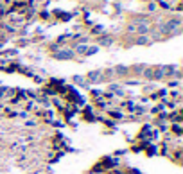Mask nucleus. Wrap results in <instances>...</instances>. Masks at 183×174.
Masks as SVG:
<instances>
[{
  "label": "nucleus",
  "mask_w": 183,
  "mask_h": 174,
  "mask_svg": "<svg viewBox=\"0 0 183 174\" xmlns=\"http://www.w3.org/2000/svg\"><path fill=\"white\" fill-rule=\"evenodd\" d=\"M180 23H181V20H169V22L162 27V32H171V31H174L176 27H180Z\"/></svg>",
  "instance_id": "1"
},
{
  "label": "nucleus",
  "mask_w": 183,
  "mask_h": 174,
  "mask_svg": "<svg viewBox=\"0 0 183 174\" xmlns=\"http://www.w3.org/2000/svg\"><path fill=\"white\" fill-rule=\"evenodd\" d=\"M54 58H56V59H72V58H74V50H61V52H56Z\"/></svg>",
  "instance_id": "2"
},
{
  "label": "nucleus",
  "mask_w": 183,
  "mask_h": 174,
  "mask_svg": "<svg viewBox=\"0 0 183 174\" xmlns=\"http://www.w3.org/2000/svg\"><path fill=\"white\" fill-rule=\"evenodd\" d=\"M115 70H117V74H119V76H126V74H127V66H124V65H119Z\"/></svg>",
  "instance_id": "3"
},
{
  "label": "nucleus",
  "mask_w": 183,
  "mask_h": 174,
  "mask_svg": "<svg viewBox=\"0 0 183 174\" xmlns=\"http://www.w3.org/2000/svg\"><path fill=\"white\" fill-rule=\"evenodd\" d=\"M164 68H158L156 72H153V79H162V77H164Z\"/></svg>",
  "instance_id": "4"
},
{
  "label": "nucleus",
  "mask_w": 183,
  "mask_h": 174,
  "mask_svg": "<svg viewBox=\"0 0 183 174\" xmlns=\"http://www.w3.org/2000/svg\"><path fill=\"white\" fill-rule=\"evenodd\" d=\"M111 41H113V39H111L110 36H104V38H101V39H99V43H101V45H111Z\"/></svg>",
  "instance_id": "5"
},
{
  "label": "nucleus",
  "mask_w": 183,
  "mask_h": 174,
  "mask_svg": "<svg viewBox=\"0 0 183 174\" xmlns=\"http://www.w3.org/2000/svg\"><path fill=\"white\" fill-rule=\"evenodd\" d=\"M137 43H138V45H147V43H149V38H147V36H140Z\"/></svg>",
  "instance_id": "6"
},
{
  "label": "nucleus",
  "mask_w": 183,
  "mask_h": 174,
  "mask_svg": "<svg viewBox=\"0 0 183 174\" xmlns=\"http://www.w3.org/2000/svg\"><path fill=\"white\" fill-rule=\"evenodd\" d=\"M76 52H79V54H84V52H86V45H77V47H76Z\"/></svg>",
  "instance_id": "7"
},
{
  "label": "nucleus",
  "mask_w": 183,
  "mask_h": 174,
  "mask_svg": "<svg viewBox=\"0 0 183 174\" xmlns=\"http://www.w3.org/2000/svg\"><path fill=\"white\" fill-rule=\"evenodd\" d=\"M92 79V81H95V79H99L101 77V72H90V76H88Z\"/></svg>",
  "instance_id": "8"
},
{
  "label": "nucleus",
  "mask_w": 183,
  "mask_h": 174,
  "mask_svg": "<svg viewBox=\"0 0 183 174\" xmlns=\"http://www.w3.org/2000/svg\"><path fill=\"white\" fill-rule=\"evenodd\" d=\"M95 52H97V47H92V49H86L84 54L86 56H92V54H95Z\"/></svg>",
  "instance_id": "9"
},
{
  "label": "nucleus",
  "mask_w": 183,
  "mask_h": 174,
  "mask_svg": "<svg viewBox=\"0 0 183 174\" xmlns=\"http://www.w3.org/2000/svg\"><path fill=\"white\" fill-rule=\"evenodd\" d=\"M74 81H76V83H79V84H83V83H84V77H81V76H76V77H74Z\"/></svg>",
  "instance_id": "10"
},
{
  "label": "nucleus",
  "mask_w": 183,
  "mask_h": 174,
  "mask_svg": "<svg viewBox=\"0 0 183 174\" xmlns=\"http://www.w3.org/2000/svg\"><path fill=\"white\" fill-rule=\"evenodd\" d=\"M5 93H7V88H4V86H2V88H0V99H2Z\"/></svg>",
  "instance_id": "11"
}]
</instances>
